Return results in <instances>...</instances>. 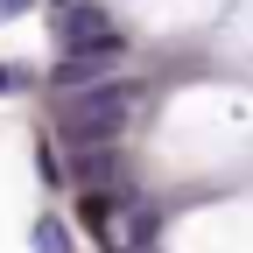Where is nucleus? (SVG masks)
Here are the masks:
<instances>
[{
    "label": "nucleus",
    "instance_id": "f257e3e1",
    "mask_svg": "<svg viewBox=\"0 0 253 253\" xmlns=\"http://www.w3.org/2000/svg\"><path fill=\"white\" fill-rule=\"evenodd\" d=\"M155 148L183 176H218L253 155V91L246 84H190L162 106Z\"/></svg>",
    "mask_w": 253,
    "mask_h": 253
},
{
    "label": "nucleus",
    "instance_id": "7ed1b4c3",
    "mask_svg": "<svg viewBox=\"0 0 253 253\" xmlns=\"http://www.w3.org/2000/svg\"><path fill=\"white\" fill-rule=\"evenodd\" d=\"M134 7L141 28H155V36H176V28H204L225 14V0H126Z\"/></svg>",
    "mask_w": 253,
    "mask_h": 253
},
{
    "label": "nucleus",
    "instance_id": "f03ea898",
    "mask_svg": "<svg viewBox=\"0 0 253 253\" xmlns=\"http://www.w3.org/2000/svg\"><path fill=\"white\" fill-rule=\"evenodd\" d=\"M169 253H253V197H225L190 211L169 232Z\"/></svg>",
    "mask_w": 253,
    "mask_h": 253
}]
</instances>
